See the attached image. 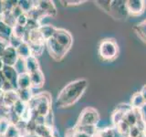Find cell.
<instances>
[{
	"label": "cell",
	"instance_id": "4dcf8cb0",
	"mask_svg": "<svg viewBox=\"0 0 146 137\" xmlns=\"http://www.w3.org/2000/svg\"><path fill=\"white\" fill-rule=\"evenodd\" d=\"M110 2L111 1H95L94 3L96 4V6H98L102 11L106 12L108 14L109 8H110Z\"/></svg>",
	"mask_w": 146,
	"mask_h": 137
},
{
	"label": "cell",
	"instance_id": "4316f807",
	"mask_svg": "<svg viewBox=\"0 0 146 137\" xmlns=\"http://www.w3.org/2000/svg\"><path fill=\"white\" fill-rule=\"evenodd\" d=\"M17 5L20 7L22 11L27 14L32 8L35 7V1H27V0H22V1H17Z\"/></svg>",
	"mask_w": 146,
	"mask_h": 137
},
{
	"label": "cell",
	"instance_id": "5bb4252c",
	"mask_svg": "<svg viewBox=\"0 0 146 137\" xmlns=\"http://www.w3.org/2000/svg\"><path fill=\"white\" fill-rule=\"evenodd\" d=\"M30 81H31V89H40L44 86L45 83V76L42 70H36L33 73H30Z\"/></svg>",
	"mask_w": 146,
	"mask_h": 137
},
{
	"label": "cell",
	"instance_id": "30bf717a",
	"mask_svg": "<svg viewBox=\"0 0 146 137\" xmlns=\"http://www.w3.org/2000/svg\"><path fill=\"white\" fill-rule=\"evenodd\" d=\"M131 109V105L127 103H121L118 105L111 114V122L114 127L117 126L123 120L124 114Z\"/></svg>",
	"mask_w": 146,
	"mask_h": 137
},
{
	"label": "cell",
	"instance_id": "8fae6325",
	"mask_svg": "<svg viewBox=\"0 0 146 137\" xmlns=\"http://www.w3.org/2000/svg\"><path fill=\"white\" fill-rule=\"evenodd\" d=\"M35 6L39 8L43 12L45 17H56L57 16V7L53 1H38L35 2Z\"/></svg>",
	"mask_w": 146,
	"mask_h": 137
},
{
	"label": "cell",
	"instance_id": "7c38bea8",
	"mask_svg": "<svg viewBox=\"0 0 146 137\" xmlns=\"http://www.w3.org/2000/svg\"><path fill=\"white\" fill-rule=\"evenodd\" d=\"M0 100H1L0 106L6 107L7 109H11L14 106V104L19 99H18L17 90H12L5 91Z\"/></svg>",
	"mask_w": 146,
	"mask_h": 137
},
{
	"label": "cell",
	"instance_id": "5b68a950",
	"mask_svg": "<svg viewBox=\"0 0 146 137\" xmlns=\"http://www.w3.org/2000/svg\"><path fill=\"white\" fill-rule=\"evenodd\" d=\"M108 14L116 20L126 19L129 16L126 8V1H121V0L111 1Z\"/></svg>",
	"mask_w": 146,
	"mask_h": 137
},
{
	"label": "cell",
	"instance_id": "e575fe53",
	"mask_svg": "<svg viewBox=\"0 0 146 137\" xmlns=\"http://www.w3.org/2000/svg\"><path fill=\"white\" fill-rule=\"evenodd\" d=\"M7 45H8L7 42L0 39V57H2V55L5 51V49H6V48L7 47Z\"/></svg>",
	"mask_w": 146,
	"mask_h": 137
},
{
	"label": "cell",
	"instance_id": "83f0119b",
	"mask_svg": "<svg viewBox=\"0 0 146 137\" xmlns=\"http://www.w3.org/2000/svg\"><path fill=\"white\" fill-rule=\"evenodd\" d=\"M14 68H15V70H17V72L18 73V74H21V73L27 72V70H26V65H25V59L19 58V59H17V61L15 64Z\"/></svg>",
	"mask_w": 146,
	"mask_h": 137
},
{
	"label": "cell",
	"instance_id": "44dd1931",
	"mask_svg": "<svg viewBox=\"0 0 146 137\" xmlns=\"http://www.w3.org/2000/svg\"><path fill=\"white\" fill-rule=\"evenodd\" d=\"M17 52L18 57L20 59H26L27 58H29V56H31V50H30L29 44L26 42V41H23V42L17 48Z\"/></svg>",
	"mask_w": 146,
	"mask_h": 137
},
{
	"label": "cell",
	"instance_id": "f1b7e54d",
	"mask_svg": "<svg viewBox=\"0 0 146 137\" xmlns=\"http://www.w3.org/2000/svg\"><path fill=\"white\" fill-rule=\"evenodd\" d=\"M85 0H65V1H60L61 5L63 7H74V6H79L85 3Z\"/></svg>",
	"mask_w": 146,
	"mask_h": 137
},
{
	"label": "cell",
	"instance_id": "9a60e30c",
	"mask_svg": "<svg viewBox=\"0 0 146 137\" xmlns=\"http://www.w3.org/2000/svg\"><path fill=\"white\" fill-rule=\"evenodd\" d=\"M13 35V27L6 24L1 18H0V39L8 43L9 39Z\"/></svg>",
	"mask_w": 146,
	"mask_h": 137
},
{
	"label": "cell",
	"instance_id": "603a6c76",
	"mask_svg": "<svg viewBox=\"0 0 146 137\" xmlns=\"http://www.w3.org/2000/svg\"><path fill=\"white\" fill-rule=\"evenodd\" d=\"M17 92L18 95V99L25 103H29L32 97H33L32 89H17Z\"/></svg>",
	"mask_w": 146,
	"mask_h": 137
},
{
	"label": "cell",
	"instance_id": "6da1fadb",
	"mask_svg": "<svg viewBox=\"0 0 146 137\" xmlns=\"http://www.w3.org/2000/svg\"><path fill=\"white\" fill-rule=\"evenodd\" d=\"M88 88V80L79 79L70 81L59 91L56 99L58 108H68L75 104Z\"/></svg>",
	"mask_w": 146,
	"mask_h": 137
},
{
	"label": "cell",
	"instance_id": "ac0fdd59",
	"mask_svg": "<svg viewBox=\"0 0 146 137\" xmlns=\"http://www.w3.org/2000/svg\"><path fill=\"white\" fill-rule=\"evenodd\" d=\"M123 122L127 123L130 127H133L137 124L138 122V114H137V110L134 109H131L129 110L125 114L124 117H123Z\"/></svg>",
	"mask_w": 146,
	"mask_h": 137
},
{
	"label": "cell",
	"instance_id": "d4e9b609",
	"mask_svg": "<svg viewBox=\"0 0 146 137\" xmlns=\"http://www.w3.org/2000/svg\"><path fill=\"white\" fill-rule=\"evenodd\" d=\"M27 103H25V102H21L20 100H18L17 102L15 104H14V106L11 109H12V111L15 112L17 116L21 117L22 114L24 113L25 111L27 110Z\"/></svg>",
	"mask_w": 146,
	"mask_h": 137
},
{
	"label": "cell",
	"instance_id": "4fadbf2b",
	"mask_svg": "<svg viewBox=\"0 0 146 137\" xmlns=\"http://www.w3.org/2000/svg\"><path fill=\"white\" fill-rule=\"evenodd\" d=\"M2 73L5 77V79L7 82H9L13 88L15 90H17V77H18V73L17 72V70H15V68L11 67V66H6L5 65L3 70H2Z\"/></svg>",
	"mask_w": 146,
	"mask_h": 137
},
{
	"label": "cell",
	"instance_id": "ba28073f",
	"mask_svg": "<svg viewBox=\"0 0 146 137\" xmlns=\"http://www.w3.org/2000/svg\"><path fill=\"white\" fill-rule=\"evenodd\" d=\"M145 1L143 0H128L126 1V8L129 16H141L145 10Z\"/></svg>",
	"mask_w": 146,
	"mask_h": 137
},
{
	"label": "cell",
	"instance_id": "52a82bcc",
	"mask_svg": "<svg viewBox=\"0 0 146 137\" xmlns=\"http://www.w3.org/2000/svg\"><path fill=\"white\" fill-rule=\"evenodd\" d=\"M52 38L64 49H66L67 50L70 49L73 43V38L70 32H68V30L64 29H58V27H57Z\"/></svg>",
	"mask_w": 146,
	"mask_h": 137
},
{
	"label": "cell",
	"instance_id": "e0dca14e",
	"mask_svg": "<svg viewBox=\"0 0 146 137\" xmlns=\"http://www.w3.org/2000/svg\"><path fill=\"white\" fill-rule=\"evenodd\" d=\"M17 89H31V81L29 73L24 72L18 74L17 81Z\"/></svg>",
	"mask_w": 146,
	"mask_h": 137
},
{
	"label": "cell",
	"instance_id": "836d02e7",
	"mask_svg": "<svg viewBox=\"0 0 146 137\" xmlns=\"http://www.w3.org/2000/svg\"><path fill=\"white\" fill-rule=\"evenodd\" d=\"M70 137H90V135L85 134L83 132H80L79 130L74 129V132H73V134L70 135Z\"/></svg>",
	"mask_w": 146,
	"mask_h": 137
},
{
	"label": "cell",
	"instance_id": "484cf974",
	"mask_svg": "<svg viewBox=\"0 0 146 137\" xmlns=\"http://www.w3.org/2000/svg\"><path fill=\"white\" fill-rule=\"evenodd\" d=\"M6 137H21V132L18 127L15 124H11L8 126L7 130L5 134Z\"/></svg>",
	"mask_w": 146,
	"mask_h": 137
},
{
	"label": "cell",
	"instance_id": "ffe728a7",
	"mask_svg": "<svg viewBox=\"0 0 146 137\" xmlns=\"http://www.w3.org/2000/svg\"><path fill=\"white\" fill-rule=\"evenodd\" d=\"M57 27H53L52 25H41L40 27L38 29L39 32L42 38L44 39V41L46 42L48 39H51L54 33H55V30H56Z\"/></svg>",
	"mask_w": 146,
	"mask_h": 137
},
{
	"label": "cell",
	"instance_id": "2e32d148",
	"mask_svg": "<svg viewBox=\"0 0 146 137\" xmlns=\"http://www.w3.org/2000/svg\"><path fill=\"white\" fill-rule=\"evenodd\" d=\"M25 65H26V70L27 73H29V74L40 70L38 58L35 56H32V55L25 59Z\"/></svg>",
	"mask_w": 146,
	"mask_h": 137
},
{
	"label": "cell",
	"instance_id": "8d00e7d4",
	"mask_svg": "<svg viewBox=\"0 0 146 137\" xmlns=\"http://www.w3.org/2000/svg\"><path fill=\"white\" fill-rule=\"evenodd\" d=\"M5 82H6V79H5L2 71H0V89H1V90H2V87H3Z\"/></svg>",
	"mask_w": 146,
	"mask_h": 137
},
{
	"label": "cell",
	"instance_id": "ab89813d",
	"mask_svg": "<svg viewBox=\"0 0 146 137\" xmlns=\"http://www.w3.org/2000/svg\"><path fill=\"white\" fill-rule=\"evenodd\" d=\"M0 137H6V136H5V134H0Z\"/></svg>",
	"mask_w": 146,
	"mask_h": 137
},
{
	"label": "cell",
	"instance_id": "74e56055",
	"mask_svg": "<svg viewBox=\"0 0 146 137\" xmlns=\"http://www.w3.org/2000/svg\"><path fill=\"white\" fill-rule=\"evenodd\" d=\"M4 66H5V64H4V62H3V59H2L1 57H0V71H2Z\"/></svg>",
	"mask_w": 146,
	"mask_h": 137
},
{
	"label": "cell",
	"instance_id": "1f68e13d",
	"mask_svg": "<svg viewBox=\"0 0 146 137\" xmlns=\"http://www.w3.org/2000/svg\"><path fill=\"white\" fill-rule=\"evenodd\" d=\"M27 21H29V16H27L26 13H24V14H22L21 16H19L17 18V24L16 25L26 27Z\"/></svg>",
	"mask_w": 146,
	"mask_h": 137
},
{
	"label": "cell",
	"instance_id": "277c9868",
	"mask_svg": "<svg viewBox=\"0 0 146 137\" xmlns=\"http://www.w3.org/2000/svg\"><path fill=\"white\" fill-rule=\"evenodd\" d=\"M100 122V113L92 107H86L81 111L77 126H97Z\"/></svg>",
	"mask_w": 146,
	"mask_h": 137
},
{
	"label": "cell",
	"instance_id": "cb8c5ba5",
	"mask_svg": "<svg viewBox=\"0 0 146 137\" xmlns=\"http://www.w3.org/2000/svg\"><path fill=\"white\" fill-rule=\"evenodd\" d=\"M29 46H30L31 55L38 58V56H40V55L43 53L46 44L45 43H34V44H29Z\"/></svg>",
	"mask_w": 146,
	"mask_h": 137
},
{
	"label": "cell",
	"instance_id": "7a4b0ae2",
	"mask_svg": "<svg viewBox=\"0 0 146 137\" xmlns=\"http://www.w3.org/2000/svg\"><path fill=\"white\" fill-rule=\"evenodd\" d=\"M27 106L32 110L35 115L46 117L52 112L51 97L48 92H42L35 95L27 103Z\"/></svg>",
	"mask_w": 146,
	"mask_h": 137
},
{
	"label": "cell",
	"instance_id": "8992f818",
	"mask_svg": "<svg viewBox=\"0 0 146 137\" xmlns=\"http://www.w3.org/2000/svg\"><path fill=\"white\" fill-rule=\"evenodd\" d=\"M45 44L48 50L50 57L57 61H61V59H63V58L66 56V54L68 51V50H67L66 49L61 47V46L59 45L53 38L48 39L46 41Z\"/></svg>",
	"mask_w": 146,
	"mask_h": 137
},
{
	"label": "cell",
	"instance_id": "9c48e42d",
	"mask_svg": "<svg viewBox=\"0 0 146 137\" xmlns=\"http://www.w3.org/2000/svg\"><path fill=\"white\" fill-rule=\"evenodd\" d=\"M2 59L3 62L6 66H11L14 67L15 64L17 63V59H19L17 52V49L13 48L12 46L7 45V47L5 49V51L2 55Z\"/></svg>",
	"mask_w": 146,
	"mask_h": 137
},
{
	"label": "cell",
	"instance_id": "7402d4cb",
	"mask_svg": "<svg viewBox=\"0 0 146 137\" xmlns=\"http://www.w3.org/2000/svg\"><path fill=\"white\" fill-rule=\"evenodd\" d=\"M133 31L140 39L146 43V19L135 25L133 27Z\"/></svg>",
	"mask_w": 146,
	"mask_h": 137
},
{
	"label": "cell",
	"instance_id": "d6986e66",
	"mask_svg": "<svg viewBox=\"0 0 146 137\" xmlns=\"http://www.w3.org/2000/svg\"><path fill=\"white\" fill-rule=\"evenodd\" d=\"M145 102L143 98V96L140 93V91L133 93L131 98V107L134 110H141L145 105Z\"/></svg>",
	"mask_w": 146,
	"mask_h": 137
},
{
	"label": "cell",
	"instance_id": "f546056e",
	"mask_svg": "<svg viewBox=\"0 0 146 137\" xmlns=\"http://www.w3.org/2000/svg\"><path fill=\"white\" fill-rule=\"evenodd\" d=\"M10 125V122L6 118L0 119V134H5L7 130L8 126Z\"/></svg>",
	"mask_w": 146,
	"mask_h": 137
},
{
	"label": "cell",
	"instance_id": "d6a6232c",
	"mask_svg": "<svg viewBox=\"0 0 146 137\" xmlns=\"http://www.w3.org/2000/svg\"><path fill=\"white\" fill-rule=\"evenodd\" d=\"M11 14H12V15L14 16V17H15L16 19H17V18L18 17L21 16L22 14H24V12L22 11V9L20 8V7L18 6V5L17 4L16 6L12 8V10H11Z\"/></svg>",
	"mask_w": 146,
	"mask_h": 137
},
{
	"label": "cell",
	"instance_id": "d590c367",
	"mask_svg": "<svg viewBox=\"0 0 146 137\" xmlns=\"http://www.w3.org/2000/svg\"><path fill=\"white\" fill-rule=\"evenodd\" d=\"M140 93L141 94V96H143V98L146 103V85H144L143 88H141V90H140Z\"/></svg>",
	"mask_w": 146,
	"mask_h": 137
},
{
	"label": "cell",
	"instance_id": "f35d334b",
	"mask_svg": "<svg viewBox=\"0 0 146 137\" xmlns=\"http://www.w3.org/2000/svg\"><path fill=\"white\" fill-rule=\"evenodd\" d=\"M3 13V1H0V17Z\"/></svg>",
	"mask_w": 146,
	"mask_h": 137
},
{
	"label": "cell",
	"instance_id": "3957f363",
	"mask_svg": "<svg viewBox=\"0 0 146 137\" xmlns=\"http://www.w3.org/2000/svg\"><path fill=\"white\" fill-rule=\"evenodd\" d=\"M119 54V47L115 39H105L100 42L99 55L104 61H114Z\"/></svg>",
	"mask_w": 146,
	"mask_h": 137
}]
</instances>
